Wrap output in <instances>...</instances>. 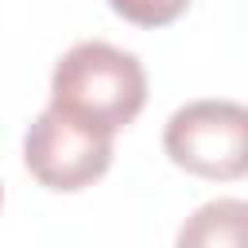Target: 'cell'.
Masks as SVG:
<instances>
[{"label":"cell","mask_w":248,"mask_h":248,"mask_svg":"<svg viewBox=\"0 0 248 248\" xmlns=\"http://www.w3.org/2000/svg\"><path fill=\"white\" fill-rule=\"evenodd\" d=\"M108 8L136 27H167L190 8V0H108Z\"/></svg>","instance_id":"obj_5"},{"label":"cell","mask_w":248,"mask_h":248,"mask_svg":"<svg viewBox=\"0 0 248 248\" xmlns=\"http://www.w3.org/2000/svg\"><path fill=\"white\" fill-rule=\"evenodd\" d=\"M147 105V74L132 50H120L105 39L74 43L50 74V105L58 116L97 132L116 136Z\"/></svg>","instance_id":"obj_1"},{"label":"cell","mask_w":248,"mask_h":248,"mask_svg":"<svg viewBox=\"0 0 248 248\" xmlns=\"http://www.w3.org/2000/svg\"><path fill=\"white\" fill-rule=\"evenodd\" d=\"M0 205H4V186H0Z\"/></svg>","instance_id":"obj_6"},{"label":"cell","mask_w":248,"mask_h":248,"mask_svg":"<svg viewBox=\"0 0 248 248\" xmlns=\"http://www.w3.org/2000/svg\"><path fill=\"white\" fill-rule=\"evenodd\" d=\"M167 159L198 178L232 182L248 170V108L225 97H202L170 112L163 128Z\"/></svg>","instance_id":"obj_2"},{"label":"cell","mask_w":248,"mask_h":248,"mask_svg":"<svg viewBox=\"0 0 248 248\" xmlns=\"http://www.w3.org/2000/svg\"><path fill=\"white\" fill-rule=\"evenodd\" d=\"M23 167L39 186L78 194L112 167V140L43 108L23 132Z\"/></svg>","instance_id":"obj_3"},{"label":"cell","mask_w":248,"mask_h":248,"mask_svg":"<svg viewBox=\"0 0 248 248\" xmlns=\"http://www.w3.org/2000/svg\"><path fill=\"white\" fill-rule=\"evenodd\" d=\"M244 229L248 205L240 198H213L182 221L174 248H244Z\"/></svg>","instance_id":"obj_4"}]
</instances>
